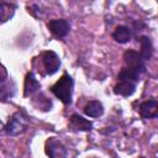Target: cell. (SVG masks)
<instances>
[{
	"mask_svg": "<svg viewBox=\"0 0 158 158\" xmlns=\"http://www.w3.org/2000/svg\"><path fill=\"white\" fill-rule=\"evenodd\" d=\"M15 94V84L11 79H6L5 81H0V98L7 99Z\"/></svg>",
	"mask_w": 158,
	"mask_h": 158,
	"instance_id": "obj_14",
	"label": "cell"
},
{
	"mask_svg": "<svg viewBox=\"0 0 158 158\" xmlns=\"http://www.w3.org/2000/svg\"><path fill=\"white\" fill-rule=\"evenodd\" d=\"M44 152L49 158H67L68 157L67 147L56 137H51L46 141Z\"/></svg>",
	"mask_w": 158,
	"mask_h": 158,
	"instance_id": "obj_4",
	"label": "cell"
},
{
	"mask_svg": "<svg viewBox=\"0 0 158 158\" xmlns=\"http://www.w3.org/2000/svg\"><path fill=\"white\" fill-rule=\"evenodd\" d=\"M112 38L118 43H127L131 40V30L127 26L120 25L112 32Z\"/></svg>",
	"mask_w": 158,
	"mask_h": 158,
	"instance_id": "obj_11",
	"label": "cell"
},
{
	"mask_svg": "<svg viewBox=\"0 0 158 158\" xmlns=\"http://www.w3.org/2000/svg\"><path fill=\"white\" fill-rule=\"evenodd\" d=\"M123 62L125 65L117 75V81L137 85L141 75L146 72V62L141 57L139 52L133 49H127L123 53Z\"/></svg>",
	"mask_w": 158,
	"mask_h": 158,
	"instance_id": "obj_1",
	"label": "cell"
},
{
	"mask_svg": "<svg viewBox=\"0 0 158 158\" xmlns=\"http://www.w3.org/2000/svg\"><path fill=\"white\" fill-rule=\"evenodd\" d=\"M73 86H74V81L72 79L70 75H68L67 73H64L52 86H51V91L65 105H70L72 104V96H73Z\"/></svg>",
	"mask_w": 158,
	"mask_h": 158,
	"instance_id": "obj_2",
	"label": "cell"
},
{
	"mask_svg": "<svg viewBox=\"0 0 158 158\" xmlns=\"http://www.w3.org/2000/svg\"><path fill=\"white\" fill-rule=\"evenodd\" d=\"M28 127V117L23 111L15 112L5 126V131L10 136H19L23 133Z\"/></svg>",
	"mask_w": 158,
	"mask_h": 158,
	"instance_id": "obj_3",
	"label": "cell"
},
{
	"mask_svg": "<svg viewBox=\"0 0 158 158\" xmlns=\"http://www.w3.org/2000/svg\"><path fill=\"white\" fill-rule=\"evenodd\" d=\"M138 42L141 44L139 54L143 58V60L146 62L153 54V44H152V41H151V38L148 36H139L138 37Z\"/></svg>",
	"mask_w": 158,
	"mask_h": 158,
	"instance_id": "obj_10",
	"label": "cell"
},
{
	"mask_svg": "<svg viewBox=\"0 0 158 158\" xmlns=\"http://www.w3.org/2000/svg\"><path fill=\"white\" fill-rule=\"evenodd\" d=\"M70 127L77 130V131H90L93 128V123L84 118L83 116L78 114H73L70 116Z\"/></svg>",
	"mask_w": 158,
	"mask_h": 158,
	"instance_id": "obj_9",
	"label": "cell"
},
{
	"mask_svg": "<svg viewBox=\"0 0 158 158\" xmlns=\"http://www.w3.org/2000/svg\"><path fill=\"white\" fill-rule=\"evenodd\" d=\"M6 79H9V77H7V72H6L5 67L0 63V81H5Z\"/></svg>",
	"mask_w": 158,
	"mask_h": 158,
	"instance_id": "obj_15",
	"label": "cell"
},
{
	"mask_svg": "<svg viewBox=\"0 0 158 158\" xmlns=\"http://www.w3.org/2000/svg\"><path fill=\"white\" fill-rule=\"evenodd\" d=\"M84 112L89 117H99L104 114V106L100 101L93 100V101H89L86 104V106L84 107Z\"/></svg>",
	"mask_w": 158,
	"mask_h": 158,
	"instance_id": "obj_12",
	"label": "cell"
},
{
	"mask_svg": "<svg viewBox=\"0 0 158 158\" xmlns=\"http://www.w3.org/2000/svg\"><path fill=\"white\" fill-rule=\"evenodd\" d=\"M138 110L143 118H154L158 115V102L156 99H148L139 105Z\"/></svg>",
	"mask_w": 158,
	"mask_h": 158,
	"instance_id": "obj_7",
	"label": "cell"
},
{
	"mask_svg": "<svg viewBox=\"0 0 158 158\" xmlns=\"http://www.w3.org/2000/svg\"><path fill=\"white\" fill-rule=\"evenodd\" d=\"M40 89H41V84L36 79L35 74L33 73H27L26 78H25V86H23V95H25V98L32 96Z\"/></svg>",
	"mask_w": 158,
	"mask_h": 158,
	"instance_id": "obj_8",
	"label": "cell"
},
{
	"mask_svg": "<svg viewBox=\"0 0 158 158\" xmlns=\"http://www.w3.org/2000/svg\"><path fill=\"white\" fill-rule=\"evenodd\" d=\"M41 58H42V63H43V67L46 69V74L48 75H52L54 74L59 67H60V59L58 57V54L53 51H46L41 54Z\"/></svg>",
	"mask_w": 158,
	"mask_h": 158,
	"instance_id": "obj_5",
	"label": "cell"
},
{
	"mask_svg": "<svg viewBox=\"0 0 158 158\" xmlns=\"http://www.w3.org/2000/svg\"><path fill=\"white\" fill-rule=\"evenodd\" d=\"M2 128H5V127H4V123H2V122H1V120H0V131H1Z\"/></svg>",
	"mask_w": 158,
	"mask_h": 158,
	"instance_id": "obj_16",
	"label": "cell"
},
{
	"mask_svg": "<svg viewBox=\"0 0 158 158\" xmlns=\"http://www.w3.org/2000/svg\"><path fill=\"white\" fill-rule=\"evenodd\" d=\"M49 31L52 32V35L57 38H63L65 37L69 31H70V25L65 19H56V20H51L47 23Z\"/></svg>",
	"mask_w": 158,
	"mask_h": 158,
	"instance_id": "obj_6",
	"label": "cell"
},
{
	"mask_svg": "<svg viewBox=\"0 0 158 158\" xmlns=\"http://www.w3.org/2000/svg\"><path fill=\"white\" fill-rule=\"evenodd\" d=\"M15 11V5L6 2V1H0V23L6 22L10 20L14 15Z\"/></svg>",
	"mask_w": 158,
	"mask_h": 158,
	"instance_id": "obj_13",
	"label": "cell"
},
{
	"mask_svg": "<svg viewBox=\"0 0 158 158\" xmlns=\"http://www.w3.org/2000/svg\"><path fill=\"white\" fill-rule=\"evenodd\" d=\"M139 158H144V157H139Z\"/></svg>",
	"mask_w": 158,
	"mask_h": 158,
	"instance_id": "obj_17",
	"label": "cell"
}]
</instances>
